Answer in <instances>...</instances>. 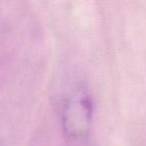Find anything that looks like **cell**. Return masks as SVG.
<instances>
[{
    "label": "cell",
    "mask_w": 146,
    "mask_h": 146,
    "mask_svg": "<svg viewBox=\"0 0 146 146\" xmlns=\"http://www.w3.org/2000/svg\"><path fill=\"white\" fill-rule=\"evenodd\" d=\"M93 104L83 86H77L65 101L62 110V129L70 141L86 139L91 128Z\"/></svg>",
    "instance_id": "6da1fadb"
},
{
    "label": "cell",
    "mask_w": 146,
    "mask_h": 146,
    "mask_svg": "<svg viewBox=\"0 0 146 146\" xmlns=\"http://www.w3.org/2000/svg\"><path fill=\"white\" fill-rule=\"evenodd\" d=\"M0 146H4V145L2 144V142H1V141H0Z\"/></svg>",
    "instance_id": "7a4b0ae2"
}]
</instances>
